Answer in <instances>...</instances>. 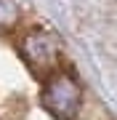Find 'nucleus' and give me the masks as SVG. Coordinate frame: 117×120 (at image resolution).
Returning <instances> with one entry per match:
<instances>
[{"label": "nucleus", "instance_id": "f257e3e1", "mask_svg": "<svg viewBox=\"0 0 117 120\" xmlns=\"http://www.w3.org/2000/svg\"><path fill=\"white\" fill-rule=\"evenodd\" d=\"M40 101L56 120H74L82 104L80 83L69 72H51L43 86Z\"/></svg>", "mask_w": 117, "mask_h": 120}, {"label": "nucleus", "instance_id": "f03ea898", "mask_svg": "<svg viewBox=\"0 0 117 120\" xmlns=\"http://www.w3.org/2000/svg\"><path fill=\"white\" fill-rule=\"evenodd\" d=\"M21 59L37 77H45L59 61V38L51 32H29L21 40Z\"/></svg>", "mask_w": 117, "mask_h": 120}, {"label": "nucleus", "instance_id": "7ed1b4c3", "mask_svg": "<svg viewBox=\"0 0 117 120\" xmlns=\"http://www.w3.org/2000/svg\"><path fill=\"white\" fill-rule=\"evenodd\" d=\"M19 19V5L16 0H0V30H8Z\"/></svg>", "mask_w": 117, "mask_h": 120}]
</instances>
